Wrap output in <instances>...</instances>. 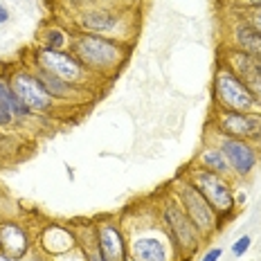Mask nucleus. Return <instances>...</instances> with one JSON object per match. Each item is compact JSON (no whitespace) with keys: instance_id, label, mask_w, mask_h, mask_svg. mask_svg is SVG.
Instances as JSON below:
<instances>
[{"instance_id":"1","label":"nucleus","mask_w":261,"mask_h":261,"mask_svg":"<svg viewBox=\"0 0 261 261\" xmlns=\"http://www.w3.org/2000/svg\"><path fill=\"white\" fill-rule=\"evenodd\" d=\"M72 54L84 63L88 72H111L119 63L124 61L126 47L119 41H113L108 36H97V34H77L70 41Z\"/></svg>"},{"instance_id":"2","label":"nucleus","mask_w":261,"mask_h":261,"mask_svg":"<svg viewBox=\"0 0 261 261\" xmlns=\"http://www.w3.org/2000/svg\"><path fill=\"white\" fill-rule=\"evenodd\" d=\"M160 221H162V225H165L167 234L171 237L173 246L178 250V259L192 261L200 248L203 234L196 230L192 219L185 214V210H182V205L178 203V198H171V200H167V203H162Z\"/></svg>"},{"instance_id":"3","label":"nucleus","mask_w":261,"mask_h":261,"mask_svg":"<svg viewBox=\"0 0 261 261\" xmlns=\"http://www.w3.org/2000/svg\"><path fill=\"white\" fill-rule=\"evenodd\" d=\"M212 92H214V101L221 111H239V113H252L259 111L254 97L250 95L246 84L232 68L221 63L214 72V84H212Z\"/></svg>"},{"instance_id":"4","label":"nucleus","mask_w":261,"mask_h":261,"mask_svg":"<svg viewBox=\"0 0 261 261\" xmlns=\"http://www.w3.org/2000/svg\"><path fill=\"white\" fill-rule=\"evenodd\" d=\"M173 194H176L178 203L182 205L185 214L192 219V223L196 225V230L203 237H212L223 227V223L219 219V214L214 212V207L205 200V196L194 187V182L189 180H178L173 185Z\"/></svg>"},{"instance_id":"5","label":"nucleus","mask_w":261,"mask_h":261,"mask_svg":"<svg viewBox=\"0 0 261 261\" xmlns=\"http://www.w3.org/2000/svg\"><path fill=\"white\" fill-rule=\"evenodd\" d=\"M189 180L194 182V187L198 189V192L205 196V200L214 207L221 223H223V219H227V216L234 212V207H237L234 192H232L230 180H227L225 176H219V173L207 171V169H203V167H194V169H189Z\"/></svg>"},{"instance_id":"6","label":"nucleus","mask_w":261,"mask_h":261,"mask_svg":"<svg viewBox=\"0 0 261 261\" xmlns=\"http://www.w3.org/2000/svg\"><path fill=\"white\" fill-rule=\"evenodd\" d=\"M126 243L130 261H180L178 250L173 246L171 237L167 234L165 225H162V230L140 232Z\"/></svg>"},{"instance_id":"7","label":"nucleus","mask_w":261,"mask_h":261,"mask_svg":"<svg viewBox=\"0 0 261 261\" xmlns=\"http://www.w3.org/2000/svg\"><path fill=\"white\" fill-rule=\"evenodd\" d=\"M32 61H34L36 70H45V72H50L59 79L70 81V84L84 86L86 81H88V70L84 68V63H81L72 52L39 47V50L34 52V59H32Z\"/></svg>"},{"instance_id":"8","label":"nucleus","mask_w":261,"mask_h":261,"mask_svg":"<svg viewBox=\"0 0 261 261\" xmlns=\"http://www.w3.org/2000/svg\"><path fill=\"white\" fill-rule=\"evenodd\" d=\"M7 81L12 86V90L25 101V106L32 113H36V115H47L59 104V101H54L50 97V92L39 81L34 70H14L7 77Z\"/></svg>"},{"instance_id":"9","label":"nucleus","mask_w":261,"mask_h":261,"mask_svg":"<svg viewBox=\"0 0 261 261\" xmlns=\"http://www.w3.org/2000/svg\"><path fill=\"white\" fill-rule=\"evenodd\" d=\"M216 144L221 146V151L227 158V165H230L232 176L239 180H246L250 173L257 167L261 151L259 144L250 142V140H241V138H227V135H219Z\"/></svg>"},{"instance_id":"10","label":"nucleus","mask_w":261,"mask_h":261,"mask_svg":"<svg viewBox=\"0 0 261 261\" xmlns=\"http://www.w3.org/2000/svg\"><path fill=\"white\" fill-rule=\"evenodd\" d=\"M216 122H219V130H216L219 135L241 138V140H250L254 144H261V111L259 113L219 111Z\"/></svg>"},{"instance_id":"11","label":"nucleus","mask_w":261,"mask_h":261,"mask_svg":"<svg viewBox=\"0 0 261 261\" xmlns=\"http://www.w3.org/2000/svg\"><path fill=\"white\" fill-rule=\"evenodd\" d=\"M223 63L241 77V81L246 84V88L254 97V101H257V106L261 111V61H257L254 57H250V54L234 47V50H230L225 54Z\"/></svg>"},{"instance_id":"12","label":"nucleus","mask_w":261,"mask_h":261,"mask_svg":"<svg viewBox=\"0 0 261 261\" xmlns=\"http://www.w3.org/2000/svg\"><path fill=\"white\" fill-rule=\"evenodd\" d=\"M95 252L99 257V261H126L128 259V243L115 223H101L97 227Z\"/></svg>"},{"instance_id":"13","label":"nucleus","mask_w":261,"mask_h":261,"mask_svg":"<svg viewBox=\"0 0 261 261\" xmlns=\"http://www.w3.org/2000/svg\"><path fill=\"white\" fill-rule=\"evenodd\" d=\"M30 232L23 225L12 221H3L0 223V250L7 252L9 257H14L16 261H23L30 252Z\"/></svg>"},{"instance_id":"14","label":"nucleus","mask_w":261,"mask_h":261,"mask_svg":"<svg viewBox=\"0 0 261 261\" xmlns=\"http://www.w3.org/2000/svg\"><path fill=\"white\" fill-rule=\"evenodd\" d=\"M79 27L86 34H97V36H113L119 30V18L115 14L106 12V9H90V12L81 14Z\"/></svg>"},{"instance_id":"15","label":"nucleus","mask_w":261,"mask_h":261,"mask_svg":"<svg viewBox=\"0 0 261 261\" xmlns=\"http://www.w3.org/2000/svg\"><path fill=\"white\" fill-rule=\"evenodd\" d=\"M39 243L45 254H52V257H59V259L77 248V239L70 234L65 227H59V225L47 227V230L43 232V239H39Z\"/></svg>"},{"instance_id":"16","label":"nucleus","mask_w":261,"mask_h":261,"mask_svg":"<svg viewBox=\"0 0 261 261\" xmlns=\"http://www.w3.org/2000/svg\"><path fill=\"white\" fill-rule=\"evenodd\" d=\"M34 72H36V77H39L41 84L45 86V90L50 92V97L54 101H77L79 99L81 90H79L77 84H70V81H65V79H59V77H54V74L45 72V70L34 68Z\"/></svg>"},{"instance_id":"17","label":"nucleus","mask_w":261,"mask_h":261,"mask_svg":"<svg viewBox=\"0 0 261 261\" xmlns=\"http://www.w3.org/2000/svg\"><path fill=\"white\" fill-rule=\"evenodd\" d=\"M234 45L241 52H246L257 59V61H261V32H257L252 25L239 23L234 27Z\"/></svg>"},{"instance_id":"18","label":"nucleus","mask_w":261,"mask_h":261,"mask_svg":"<svg viewBox=\"0 0 261 261\" xmlns=\"http://www.w3.org/2000/svg\"><path fill=\"white\" fill-rule=\"evenodd\" d=\"M0 106L5 108V111H9L16 119H25V117H32L34 113L30 111V108L25 106V101L20 99L18 95L12 90V86H9L7 77L0 79Z\"/></svg>"},{"instance_id":"19","label":"nucleus","mask_w":261,"mask_h":261,"mask_svg":"<svg viewBox=\"0 0 261 261\" xmlns=\"http://www.w3.org/2000/svg\"><path fill=\"white\" fill-rule=\"evenodd\" d=\"M198 162L203 165V169H207V171H214V173L225 176V178L232 176L230 165H227V158L221 151L219 144H212V146H207V149L200 151V153H198Z\"/></svg>"},{"instance_id":"20","label":"nucleus","mask_w":261,"mask_h":261,"mask_svg":"<svg viewBox=\"0 0 261 261\" xmlns=\"http://www.w3.org/2000/svg\"><path fill=\"white\" fill-rule=\"evenodd\" d=\"M41 43L45 50H65V45H68V36H65L63 30H59V27H50V30H45L41 34Z\"/></svg>"},{"instance_id":"21","label":"nucleus","mask_w":261,"mask_h":261,"mask_svg":"<svg viewBox=\"0 0 261 261\" xmlns=\"http://www.w3.org/2000/svg\"><path fill=\"white\" fill-rule=\"evenodd\" d=\"M250 248H252V237H250V234H243V237H239L237 241L232 243L230 252H232V257H243V254H246Z\"/></svg>"},{"instance_id":"22","label":"nucleus","mask_w":261,"mask_h":261,"mask_svg":"<svg viewBox=\"0 0 261 261\" xmlns=\"http://www.w3.org/2000/svg\"><path fill=\"white\" fill-rule=\"evenodd\" d=\"M246 23H248V25H252L257 32H261V7H252V9H250Z\"/></svg>"},{"instance_id":"23","label":"nucleus","mask_w":261,"mask_h":261,"mask_svg":"<svg viewBox=\"0 0 261 261\" xmlns=\"http://www.w3.org/2000/svg\"><path fill=\"white\" fill-rule=\"evenodd\" d=\"M221 257H223V248L214 246V248L205 250V252H203V257H200L198 261H221Z\"/></svg>"},{"instance_id":"24","label":"nucleus","mask_w":261,"mask_h":261,"mask_svg":"<svg viewBox=\"0 0 261 261\" xmlns=\"http://www.w3.org/2000/svg\"><path fill=\"white\" fill-rule=\"evenodd\" d=\"M14 119H16V117L12 115V113H9V111H5V108L0 106V126H9V124H12Z\"/></svg>"},{"instance_id":"25","label":"nucleus","mask_w":261,"mask_h":261,"mask_svg":"<svg viewBox=\"0 0 261 261\" xmlns=\"http://www.w3.org/2000/svg\"><path fill=\"white\" fill-rule=\"evenodd\" d=\"M7 20H9V12H7V7L0 3V25H5Z\"/></svg>"},{"instance_id":"26","label":"nucleus","mask_w":261,"mask_h":261,"mask_svg":"<svg viewBox=\"0 0 261 261\" xmlns=\"http://www.w3.org/2000/svg\"><path fill=\"white\" fill-rule=\"evenodd\" d=\"M0 261H16L14 257H9L7 252H3V250H0Z\"/></svg>"},{"instance_id":"27","label":"nucleus","mask_w":261,"mask_h":261,"mask_svg":"<svg viewBox=\"0 0 261 261\" xmlns=\"http://www.w3.org/2000/svg\"><path fill=\"white\" fill-rule=\"evenodd\" d=\"M88 261H99V257H97L95 250H90V252H88Z\"/></svg>"},{"instance_id":"28","label":"nucleus","mask_w":261,"mask_h":261,"mask_svg":"<svg viewBox=\"0 0 261 261\" xmlns=\"http://www.w3.org/2000/svg\"><path fill=\"white\" fill-rule=\"evenodd\" d=\"M250 7H261V0H246Z\"/></svg>"},{"instance_id":"29","label":"nucleus","mask_w":261,"mask_h":261,"mask_svg":"<svg viewBox=\"0 0 261 261\" xmlns=\"http://www.w3.org/2000/svg\"><path fill=\"white\" fill-rule=\"evenodd\" d=\"M32 261H47V259H43V257H41V259H32Z\"/></svg>"}]
</instances>
